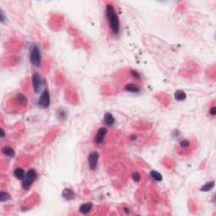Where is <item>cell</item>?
Masks as SVG:
<instances>
[{
  "label": "cell",
  "mask_w": 216,
  "mask_h": 216,
  "mask_svg": "<svg viewBox=\"0 0 216 216\" xmlns=\"http://www.w3.org/2000/svg\"><path fill=\"white\" fill-rule=\"evenodd\" d=\"M189 145H190V142L188 140L183 139L180 142V146L182 148H188Z\"/></svg>",
  "instance_id": "21"
},
{
  "label": "cell",
  "mask_w": 216,
  "mask_h": 216,
  "mask_svg": "<svg viewBox=\"0 0 216 216\" xmlns=\"http://www.w3.org/2000/svg\"><path fill=\"white\" fill-rule=\"evenodd\" d=\"M132 177H133V180H134L135 182H139L140 181V179H141V176H140V174L139 172H135L133 173Z\"/></svg>",
  "instance_id": "20"
},
{
  "label": "cell",
  "mask_w": 216,
  "mask_h": 216,
  "mask_svg": "<svg viewBox=\"0 0 216 216\" xmlns=\"http://www.w3.org/2000/svg\"><path fill=\"white\" fill-rule=\"evenodd\" d=\"M32 86H33V89L36 93H38L41 90V85H42V79L41 77L39 75V74L35 73L32 75Z\"/></svg>",
  "instance_id": "6"
},
{
  "label": "cell",
  "mask_w": 216,
  "mask_h": 216,
  "mask_svg": "<svg viewBox=\"0 0 216 216\" xmlns=\"http://www.w3.org/2000/svg\"><path fill=\"white\" fill-rule=\"evenodd\" d=\"M51 103V98H50V95H49V91L47 89H45L41 96L39 97L38 100V105L42 108H47L49 107Z\"/></svg>",
  "instance_id": "4"
},
{
  "label": "cell",
  "mask_w": 216,
  "mask_h": 216,
  "mask_svg": "<svg viewBox=\"0 0 216 216\" xmlns=\"http://www.w3.org/2000/svg\"><path fill=\"white\" fill-rule=\"evenodd\" d=\"M2 153L5 155V156H8V157H14V149L11 148V147L9 146H5L2 149Z\"/></svg>",
  "instance_id": "14"
},
{
  "label": "cell",
  "mask_w": 216,
  "mask_h": 216,
  "mask_svg": "<svg viewBox=\"0 0 216 216\" xmlns=\"http://www.w3.org/2000/svg\"><path fill=\"white\" fill-rule=\"evenodd\" d=\"M14 177L19 179V180H23L25 177H26V172L24 171V169L22 168H16L14 171Z\"/></svg>",
  "instance_id": "11"
},
{
  "label": "cell",
  "mask_w": 216,
  "mask_h": 216,
  "mask_svg": "<svg viewBox=\"0 0 216 216\" xmlns=\"http://www.w3.org/2000/svg\"><path fill=\"white\" fill-rule=\"evenodd\" d=\"M37 177V173L34 169L28 170L26 173V177L23 179L22 187L25 190H29V188L31 187V185L34 183Z\"/></svg>",
  "instance_id": "3"
},
{
  "label": "cell",
  "mask_w": 216,
  "mask_h": 216,
  "mask_svg": "<svg viewBox=\"0 0 216 216\" xmlns=\"http://www.w3.org/2000/svg\"><path fill=\"white\" fill-rule=\"evenodd\" d=\"M11 199V196L9 193H8L6 192L2 191L0 192V202L1 203H4L6 201H9Z\"/></svg>",
  "instance_id": "18"
},
{
  "label": "cell",
  "mask_w": 216,
  "mask_h": 216,
  "mask_svg": "<svg viewBox=\"0 0 216 216\" xmlns=\"http://www.w3.org/2000/svg\"><path fill=\"white\" fill-rule=\"evenodd\" d=\"M16 101L21 106H26L27 103H28V99L26 98V95L21 94V93H19V94L17 95V96H16Z\"/></svg>",
  "instance_id": "15"
},
{
  "label": "cell",
  "mask_w": 216,
  "mask_h": 216,
  "mask_svg": "<svg viewBox=\"0 0 216 216\" xmlns=\"http://www.w3.org/2000/svg\"><path fill=\"white\" fill-rule=\"evenodd\" d=\"M104 122H105V123L107 125V126H113L115 123V120L114 117H113V115L112 114V113H110V112H107L105 116H104Z\"/></svg>",
  "instance_id": "10"
},
{
  "label": "cell",
  "mask_w": 216,
  "mask_h": 216,
  "mask_svg": "<svg viewBox=\"0 0 216 216\" xmlns=\"http://www.w3.org/2000/svg\"><path fill=\"white\" fill-rule=\"evenodd\" d=\"M125 89L127 91H129V92H132V93H139L140 91L139 87L134 84H128L125 86Z\"/></svg>",
  "instance_id": "13"
},
{
  "label": "cell",
  "mask_w": 216,
  "mask_h": 216,
  "mask_svg": "<svg viewBox=\"0 0 216 216\" xmlns=\"http://www.w3.org/2000/svg\"><path fill=\"white\" fill-rule=\"evenodd\" d=\"M106 16L109 22L110 29L114 35H117L120 31V21L116 13L114 7L112 4H107L106 7Z\"/></svg>",
  "instance_id": "1"
},
{
  "label": "cell",
  "mask_w": 216,
  "mask_h": 216,
  "mask_svg": "<svg viewBox=\"0 0 216 216\" xmlns=\"http://www.w3.org/2000/svg\"><path fill=\"white\" fill-rule=\"evenodd\" d=\"M210 114L212 116V117H215L216 115V107L214 106L210 109Z\"/></svg>",
  "instance_id": "24"
},
{
  "label": "cell",
  "mask_w": 216,
  "mask_h": 216,
  "mask_svg": "<svg viewBox=\"0 0 216 216\" xmlns=\"http://www.w3.org/2000/svg\"><path fill=\"white\" fill-rule=\"evenodd\" d=\"M130 139H131L132 140L136 139V136H130Z\"/></svg>",
  "instance_id": "27"
},
{
  "label": "cell",
  "mask_w": 216,
  "mask_h": 216,
  "mask_svg": "<svg viewBox=\"0 0 216 216\" xmlns=\"http://www.w3.org/2000/svg\"><path fill=\"white\" fill-rule=\"evenodd\" d=\"M62 197H64L65 200L71 201L75 198V192L71 188H64L62 192Z\"/></svg>",
  "instance_id": "8"
},
{
  "label": "cell",
  "mask_w": 216,
  "mask_h": 216,
  "mask_svg": "<svg viewBox=\"0 0 216 216\" xmlns=\"http://www.w3.org/2000/svg\"><path fill=\"white\" fill-rule=\"evenodd\" d=\"M100 154L97 151H92L89 153V157H88V163L89 167L91 171H95L98 165V160H99Z\"/></svg>",
  "instance_id": "5"
},
{
  "label": "cell",
  "mask_w": 216,
  "mask_h": 216,
  "mask_svg": "<svg viewBox=\"0 0 216 216\" xmlns=\"http://www.w3.org/2000/svg\"><path fill=\"white\" fill-rule=\"evenodd\" d=\"M93 208V204L92 203H83L80 205L79 207V212L83 214V215H86V214H89V212L91 211Z\"/></svg>",
  "instance_id": "9"
},
{
  "label": "cell",
  "mask_w": 216,
  "mask_h": 216,
  "mask_svg": "<svg viewBox=\"0 0 216 216\" xmlns=\"http://www.w3.org/2000/svg\"><path fill=\"white\" fill-rule=\"evenodd\" d=\"M149 176H150V177L152 178L154 181H155V182H161L162 181V176H161V174L159 173V172H156V171H151L150 173H149Z\"/></svg>",
  "instance_id": "17"
},
{
  "label": "cell",
  "mask_w": 216,
  "mask_h": 216,
  "mask_svg": "<svg viewBox=\"0 0 216 216\" xmlns=\"http://www.w3.org/2000/svg\"><path fill=\"white\" fill-rule=\"evenodd\" d=\"M30 61L33 66L40 67L41 63V56L38 46L36 44H33L30 49Z\"/></svg>",
  "instance_id": "2"
},
{
  "label": "cell",
  "mask_w": 216,
  "mask_h": 216,
  "mask_svg": "<svg viewBox=\"0 0 216 216\" xmlns=\"http://www.w3.org/2000/svg\"><path fill=\"white\" fill-rule=\"evenodd\" d=\"M107 134V128L105 127H101L95 135V143L96 144H102L104 142V140L106 139V136Z\"/></svg>",
  "instance_id": "7"
},
{
  "label": "cell",
  "mask_w": 216,
  "mask_h": 216,
  "mask_svg": "<svg viewBox=\"0 0 216 216\" xmlns=\"http://www.w3.org/2000/svg\"><path fill=\"white\" fill-rule=\"evenodd\" d=\"M6 20L7 18L5 17V14L4 13V11L1 9V11H0V21H1V23H4Z\"/></svg>",
  "instance_id": "23"
},
{
  "label": "cell",
  "mask_w": 216,
  "mask_h": 216,
  "mask_svg": "<svg viewBox=\"0 0 216 216\" xmlns=\"http://www.w3.org/2000/svg\"><path fill=\"white\" fill-rule=\"evenodd\" d=\"M214 187H215V181H211V182L205 183L203 187H201L200 191H202V192H209V191L212 190L214 188Z\"/></svg>",
  "instance_id": "16"
},
{
  "label": "cell",
  "mask_w": 216,
  "mask_h": 216,
  "mask_svg": "<svg viewBox=\"0 0 216 216\" xmlns=\"http://www.w3.org/2000/svg\"><path fill=\"white\" fill-rule=\"evenodd\" d=\"M57 117L59 118V120H64L67 117V112L64 109H59L57 112Z\"/></svg>",
  "instance_id": "19"
},
{
  "label": "cell",
  "mask_w": 216,
  "mask_h": 216,
  "mask_svg": "<svg viewBox=\"0 0 216 216\" xmlns=\"http://www.w3.org/2000/svg\"><path fill=\"white\" fill-rule=\"evenodd\" d=\"M1 138L3 139V138H4V136H5V132H4V130L3 129V128H1Z\"/></svg>",
  "instance_id": "25"
},
{
  "label": "cell",
  "mask_w": 216,
  "mask_h": 216,
  "mask_svg": "<svg viewBox=\"0 0 216 216\" xmlns=\"http://www.w3.org/2000/svg\"><path fill=\"white\" fill-rule=\"evenodd\" d=\"M174 97L175 99L177 101V102H182V101H185L186 98H187V95L185 93L183 90H177L175 92V95H174Z\"/></svg>",
  "instance_id": "12"
},
{
  "label": "cell",
  "mask_w": 216,
  "mask_h": 216,
  "mask_svg": "<svg viewBox=\"0 0 216 216\" xmlns=\"http://www.w3.org/2000/svg\"><path fill=\"white\" fill-rule=\"evenodd\" d=\"M124 211H126V213H130V210H129V209H127V208H125L124 209Z\"/></svg>",
  "instance_id": "26"
},
{
  "label": "cell",
  "mask_w": 216,
  "mask_h": 216,
  "mask_svg": "<svg viewBox=\"0 0 216 216\" xmlns=\"http://www.w3.org/2000/svg\"><path fill=\"white\" fill-rule=\"evenodd\" d=\"M131 74L134 77L135 79H140V74L136 71V70H132L131 71Z\"/></svg>",
  "instance_id": "22"
}]
</instances>
